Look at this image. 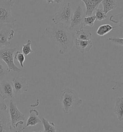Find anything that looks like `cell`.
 I'll return each instance as SVG.
<instances>
[{
	"label": "cell",
	"instance_id": "f546056e",
	"mask_svg": "<svg viewBox=\"0 0 123 132\" xmlns=\"http://www.w3.org/2000/svg\"><path fill=\"white\" fill-rule=\"evenodd\" d=\"M64 0H54V3L60 4L63 2Z\"/></svg>",
	"mask_w": 123,
	"mask_h": 132
},
{
	"label": "cell",
	"instance_id": "d4e9b609",
	"mask_svg": "<svg viewBox=\"0 0 123 132\" xmlns=\"http://www.w3.org/2000/svg\"><path fill=\"white\" fill-rule=\"evenodd\" d=\"M14 58L19 62L21 67L24 68V62L25 60V56L23 53L19 51H17L14 54Z\"/></svg>",
	"mask_w": 123,
	"mask_h": 132
},
{
	"label": "cell",
	"instance_id": "ac0fdd59",
	"mask_svg": "<svg viewBox=\"0 0 123 132\" xmlns=\"http://www.w3.org/2000/svg\"><path fill=\"white\" fill-rule=\"evenodd\" d=\"M115 28L108 24L102 25L98 28L96 31V34L100 36H103L111 31Z\"/></svg>",
	"mask_w": 123,
	"mask_h": 132
},
{
	"label": "cell",
	"instance_id": "3957f363",
	"mask_svg": "<svg viewBox=\"0 0 123 132\" xmlns=\"http://www.w3.org/2000/svg\"><path fill=\"white\" fill-rule=\"evenodd\" d=\"M15 3L14 0L0 2V28L5 25H15L16 20L12 15V8Z\"/></svg>",
	"mask_w": 123,
	"mask_h": 132
},
{
	"label": "cell",
	"instance_id": "30bf717a",
	"mask_svg": "<svg viewBox=\"0 0 123 132\" xmlns=\"http://www.w3.org/2000/svg\"><path fill=\"white\" fill-rule=\"evenodd\" d=\"M0 93L4 99H12L14 96L12 82L8 80H3L0 81Z\"/></svg>",
	"mask_w": 123,
	"mask_h": 132
},
{
	"label": "cell",
	"instance_id": "83f0119b",
	"mask_svg": "<svg viewBox=\"0 0 123 132\" xmlns=\"http://www.w3.org/2000/svg\"><path fill=\"white\" fill-rule=\"evenodd\" d=\"M108 40L112 43H114L115 45L120 46H123V39L122 38L111 37H110Z\"/></svg>",
	"mask_w": 123,
	"mask_h": 132
},
{
	"label": "cell",
	"instance_id": "4fadbf2b",
	"mask_svg": "<svg viewBox=\"0 0 123 132\" xmlns=\"http://www.w3.org/2000/svg\"><path fill=\"white\" fill-rule=\"evenodd\" d=\"M74 42L76 48L82 54L89 51L93 46L92 42L90 40L83 41L75 39Z\"/></svg>",
	"mask_w": 123,
	"mask_h": 132
},
{
	"label": "cell",
	"instance_id": "e0dca14e",
	"mask_svg": "<svg viewBox=\"0 0 123 132\" xmlns=\"http://www.w3.org/2000/svg\"><path fill=\"white\" fill-rule=\"evenodd\" d=\"M101 4L103 6L104 12L106 14L110 11L115 9L117 6L116 0H102Z\"/></svg>",
	"mask_w": 123,
	"mask_h": 132
},
{
	"label": "cell",
	"instance_id": "44dd1931",
	"mask_svg": "<svg viewBox=\"0 0 123 132\" xmlns=\"http://www.w3.org/2000/svg\"><path fill=\"white\" fill-rule=\"evenodd\" d=\"M8 73L9 72L8 70L7 67H5L2 60L0 59V81L4 80L7 77Z\"/></svg>",
	"mask_w": 123,
	"mask_h": 132
},
{
	"label": "cell",
	"instance_id": "cb8c5ba5",
	"mask_svg": "<svg viewBox=\"0 0 123 132\" xmlns=\"http://www.w3.org/2000/svg\"><path fill=\"white\" fill-rule=\"evenodd\" d=\"M96 20L102 21L107 18V15L104 12V10L101 8H97L96 9Z\"/></svg>",
	"mask_w": 123,
	"mask_h": 132
},
{
	"label": "cell",
	"instance_id": "f1b7e54d",
	"mask_svg": "<svg viewBox=\"0 0 123 132\" xmlns=\"http://www.w3.org/2000/svg\"><path fill=\"white\" fill-rule=\"evenodd\" d=\"M4 99L0 93V109L2 110H7V106L4 101Z\"/></svg>",
	"mask_w": 123,
	"mask_h": 132
},
{
	"label": "cell",
	"instance_id": "277c9868",
	"mask_svg": "<svg viewBox=\"0 0 123 132\" xmlns=\"http://www.w3.org/2000/svg\"><path fill=\"white\" fill-rule=\"evenodd\" d=\"M72 15L71 4L70 3H67L63 4L55 13L52 21L54 24H61L69 28Z\"/></svg>",
	"mask_w": 123,
	"mask_h": 132
},
{
	"label": "cell",
	"instance_id": "6da1fadb",
	"mask_svg": "<svg viewBox=\"0 0 123 132\" xmlns=\"http://www.w3.org/2000/svg\"><path fill=\"white\" fill-rule=\"evenodd\" d=\"M46 35L50 41L59 48V53L64 54L70 51L75 40L74 33L61 24H55L45 29Z\"/></svg>",
	"mask_w": 123,
	"mask_h": 132
},
{
	"label": "cell",
	"instance_id": "603a6c76",
	"mask_svg": "<svg viewBox=\"0 0 123 132\" xmlns=\"http://www.w3.org/2000/svg\"><path fill=\"white\" fill-rule=\"evenodd\" d=\"M24 122L21 121L18 122L15 125V127H13L11 125L10 127V132H24L25 127L23 126Z\"/></svg>",
	"mask_w": 123,
	"mask_h": 132
},
{
	"label": "cell",
	"instance_id": "1f68e13d",
	"mask_svg": "<svg viewBox=\"0 0 123 132\" xmlns=\"http://www.w3.org/2000/svg\"><path fill=\"white\" fill-rule=\"evenodd\" d=\"M42 132V131H39V132Z\"/></svg>",
	"mask_w": 123,
	"mask_h": 132
},
{
	"label": "cell",
	"instance_id": "4dcf8cb0",
	"mask_svg": "<svg viewBox=\"0 0 123 132\" xmlns=\"http://www.w3.org/2000/svg\"><path fill=\"white\" fill-rule=\"evenodd\" d=\"M47 4H54V0H46Z\"/></svg>",
	"mask_w": 123,
	"mask_h": 132
},
{
	"label": "cell",
	"instance_id": "2e32d148",
	"mask_svg": "<svg viewBox=\"0 0 123 132\" xmlns=\"http://www.w3.org/2000/svg\"><path fill=\"white\" fill-rule=\"evenodd\" d=\"M75 39L83 40V41H89L92 38V34L90 31L84 29H80L75 31Z\"/></svg>",
	"mask_w": 123,
	"mask_h": 132
},
{
	"label": "cell",
	"instance_id": "4316f807",
	"mask_svg": "<svg viewBox=\"0 0 123 132\" xmlns=\"http://www.w3.org/2000/svg\"><path fill=\"white\" fill-rule=\"evenodd\" d=\"M112 89L114 91L119 92L121 93H123V79H121L118 81L115 82V85L112 87Z\"/></svg>",
	"mask_w": 123,
	"mask_h": 132
},
{
	"label": "cell",
	"instance_id": "5bb4252c",
	"mask_svg": "<svg viewBox=\"0 0 123 132\" xmlns=\"http://www.w3.org/2000/svg\"><path fill=\"white\" fill-rule=\"evenodd\" d=\"M39 112L37 110L30 109L29 110V116L27 119L26 125L25 128L28 126H35L37 124L42 123V120L38 118Z\"/></svg>",
	"mask_w": 123,
	"mask_h": 132
},
{
	"label": "cell",
	"instance_id": "9a60e30c",
	"mask_svg": "<svg viewBox=\"0 0 123 132\" xmlns=\"http://www.w3.org/2000/svg\"><path fill=\"white\" fill-rule=\"evenodd\" d=\"M123 97L117 98L113 111L117 117L119 121H122L123 120Z\"/></svg>",
	"mask_w": 123,
	"mask_h": 132
},
{
	"label": "cell",
	"instance_id": "52a82bcc",
	"mask_svg": "<svg viewBox=\"0 0 123 132\" xmlns=\"http://www.w3.org/2000/svg\"><path fill=\"white\" fill-rule=\"evenodd\" d=\"M0 29V48H3L11 45L10 40L14 38L15 31L10 25L4 26Z\"/></svg>",
	"mask_w": 123,
	"mask_h": 132
},
{
	"label": "cell",
	"instance_id": "7a4b0ae2",
	"mask_svg": "<svg viewBox=\"0 0 123 132\" xmlns=\"http://www.w3.org/2000/svg\"><path fill=\"white\" fill-rule=\"evenodd\" d=\"M59 98L61 102L64 112L68 114L77 109L83 103L77 92L70 88H65L60 93Z\"/></svg>",
	"mask_w": 123,
	"mask_h": 132
},
{
	"label": "cell",
	"instance_id": "484cf974",
	"mask_svg": "<svg viewBox=\"0 0 123 132\" xmlns=\"http://www.w3.org/2000/svg\"><path fill=\"white\" fill-rule=\"evenodd\" d=\"M96 20L95 16H85L84 20V26H88L90 27H93L94 22Z\"/></svg>",
	"mask_w": 123,
	"mask_h": 132
},
{
	"label": "cell",
	"instance_id": "9c48e42d",
	"mask_svg": "<svg viewBox=\"0 0 123 132\" xmlns=\"http://www.w3.org/2000/svg\"><path fill=\"white\" fill-rule=\"evenodd\" d=\"M12 85L14 93L15 94H22L27 92L28 85L27 79L25 77H16L12 80Z\"/></svg>",
	"mask_w": 123,
	"mask_h": 132
},
{
	"label": "cell",
	"instance_id": "8fae6325",
	"mask_svg": "<svg viewBox=\"0 0 123 132\" xmlns=\"http://www.w3.org/2000/svg\"><path fill=\"white\" fill-rule=\"evenodd\" d=\"M11 121L7 110L0 109V132H10Z\"/></svg>",
	"mask_w": 123,
	"mask_h": 132
},
{
	"label": "cell",
	"instance_id": "d6986e66",
	"mask_svg": "<svg viewBox=\"0 0 123 132\" xmlns=\"http://www.w3.org/2000/svg\"><path fill=\"white\" fill-rule=\"evenodd\" d=\"M41 120L44 127V131L43 132H56L55 124L53 122L49 121L45 118H42Z\"/></svg>",
	"mask_w": 123,
	"mask_h": 132
},
{
	"label": "cell",
	"instance_id": "5b68a950",
	"mask_svg": "<svg viewBox=\"0 0 123 132\" xmlns=\"http://www.w3.org/2000/svg\"><path fill=\"white\" fill-rule=\"evenodd\" d=\"M15 47H4L0 48V59L5 63L8 70L10 73L13 71L17 73H20L22 70L16 66L14 62V54L16 51Z\"/></svg>",
	"mask_w": 123,
	"mask_h": 132
},
{
	"label": "cell",
	"instance_id": "ffe728a7",
	"mask_svg": "<svg viewBox=\"0 0 123 132\" xmlns=\"http://www.w3.org/2000/svg\"><path fill=\"white\" fill-rule=\"evenodd\" d=\"M123 13L112 15L110 16L109 20L114 23L117 25V26L123 28Z\"/></svg>",
	"mask_w": 123,
	"mask_h": 132
},
{
	"label": "cell",
	"instance_id": "7402d4cb",
	"mask_svg": "<svg viewBox=\"0 0 123 132\" xmlns=\"http://www.w3.org/2000/svg\"><path fill=\"white\" fill-rule=\"evenodd\" d=\"M31 41L30 40H28L27 43L26 44H23L22 45V53L25 56H27L28 55L33 52V51L32 50L31 47Z\"/></svg>",
	"mask_w": 123,
	"mask_h": 132
},
{
	"label": "cell",
	"instance_id": "8992f818",
	"mask_svg": "<svg viewBox=\"0 0 123 132\" xmlns=\"http://www.w3.org/2000/svg\"><path fill=\"white\" fill-rule=\"evenodd\" d=\"M85 14L83 8L80 5L78 6L72 16L70 24L68 29L72 32L82 29L84 26V20Z\"/></svg>",
	"mask_w": 123,
	"mask_h": 132
},
{
	"label": "cell",
	"instance_id": "ba28073f",
	"mask_svg": "<svg viewBox=\"0 0 123 132\" xmlns=\"http://www.w3.org/2000/svg\"><path fill=\"white\" fill-rule=\"evenodd\" d=\"M9 116L11 121V125L15 127L19 121L25 120L24 114L21 112L17 108L15 101L11 99L9 104Z\"/></svg>",
	"mask_w": 123,
	"mask_h": 132
},
{
	"label": "cell",
	"instance_id": "7c38bea8",
	"mask_svg": "<svg viewBox=\"0 0 123 132\" xmlns=\"http://www.w3.org/2000/svg\"><path fill=\"white\" fill-rule=\"evenodd\" d=\"M86 5V11L85 13L86 16H92L96 9L98 8L102 0H81Z\"/></svg>",
	"mask_w": 123,
	"mask_h": 132
}]
</instances>
